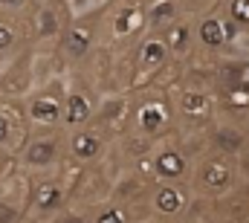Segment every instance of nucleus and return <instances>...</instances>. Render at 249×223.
<instances>
[{
    "label": "nucleus",
    "instance_id": "cd10ccee",
    "mask_svg": "<svg viewBox=\"0 0 249 223\" xmlns=\"http://www.w3.org/2000/svg\"><path fill=\"white\" fill-rule=\"evenodd\" d=\"M6 166H9V154H3V151H0V177L6 174Z\"/></svg>",
    "mask_w": 249,
    "mask_h": 223
},
{
    "label": "nucleus",
    "instance_id": "a211bd4d",
    "mask_svg": "<svg viewBox=\"0 0 249 223\" xmlns=\"http://www.w3.org/2000/svg\"><path fill=\"white\" fill-rule=\"evenodd\" d=\"M127 119H130V102L124 96H113V93L102 96V105H99V113H96V125L107 133V139L122 133Z\"/></svg>",
    "mask_w": 249,
    "mask_h": 223
},
{
    "label": "nucleus",
    "instance_id": "7ed1b4c3",
    "mask_svg": "<svg viewBox=\"0 0 249 223\" xmlns=\"http://www.w3.org/2000/svg\"><path fill=\"white\" fill-rule=\"evenodd\" d=\"M18 160L26 171H38V174H53V171L64 168L70 163L67 160V130L64 128L32 130Z\"/></svg>",
    "mask_w": 249,
    "mask_h": 223
},
{
    "label": "nucleus",
    "instance_id": "5701e85b",
    "mask_svg": "<svg viewBox=\"0 0 249 223\" xmlns=\"http://www.w3.org/2000/svg\"><path fill=\"white\" fill-rule=\"evenodd\" d=\"M226 108L229 111H249V81H241L226 90Z\"/></svg>",
    "mask_w": 249,
    "mask_h": 223
},
{
    "label": "nucleus",
    "instance_id": "ddd939ff",
    "mask_svg": "<svg viewBox=\"0 0 249 223\" xmlns=\"http://www.w3.org/2000/svg\"><path fill=\"white\" fill-rule=\"evenodd\" d=\"M67 194L70 186L64 174H41L38 180L29 183V206L38 215H55L58 209H64Z\"/></svg>",
    "mask_w": 249,
    "mask_h": 223
},
{
    "label": "nucleus",
    "instance_id": "9d476101",
    "mask_svg": "<svg viewBox=\"0 0 249 223\" xmlns=\"http://www.w3.org/2000/svg\"><path fill=\"white\" fill-rule=\"evenodd\" d=\"M102 105V96L93 93V87L87 81L70 78L67 84V111H64V130H75L84 125L96 122V113Z\"/></svg>",
    "mask_w": 249,
    "mask_h": 223
},
{
    "label": "nucleus",
    "instance_id": "4468645a",
    "mask_svg": "<svg viewBox=\"0 0 249 223\" xmlns=\"http://www.w3.org/2000/svg\"><path fill=\"white\" fill-rule=\"evenodd\" d=\"M26 44H32V26L26 23V18L0 9V64L23 53Z\"/></svg>",
    "mask_w": 249,
    "mask_h": 223
},
{
    "label": "nucleus",
    "instance_id": "39448f33",
    "mask_svg": "<svg viewBox=\"0 0 249 223\" xmlns=\"http://www.w3.org/2000/svg\"><path fill=\"white\" fill-rule=\"evenodd\" d=\"M75 12L70 9V0H41L38 9L32 12L29 18V26H32V44H41V47H58L67 32V26L72 23Z\"/></svg>",
    "mask_w": 249,
    "mask_h": 223
},
{
    "label": "nucleus",
    "instance_id": "393cba45",
    "mask_svg": "<svg viewBox=\"0 0 249 223\" xmlns=\"http://www.w3.org/2000/svg\"><path fill=\"white\" fill-rule=\"evenodd\" d=\"M38 3L41 0H0V9L12 12V15H29L32 18V12L38 9Z\"/></svg>",
    "mask_w": 249,
    "mask_h": 223
},
{
    "label": "nucleus",
    "instance_id": "dca6fc26",
    "mask_svg": "<svg viewBox=\"0 0 249 223\" xmlns=\"http://www.w3.org/2000/svg\"><path fill=\"white\" fill-rule=\"evenodd\" d=\"M217 105V96L203 90V87H177L174 93V108L180 116H186L188 122H206L212 119Z\"/></svg>",
    "mask_w": 249,
    "mask_h": 223
},
{
    "label": "nucleus",
    "instance_id": "4be33fe9",
    "mask_svg": "<svg viewBox=\"0 0 249 223\" xmlns=\"http://www.w3.org/2000/svg\"><path fill=\"white\" fill-rule=\"evenodd\" d=\"M226 15L241 32H249V0H226Z\"/></svg>",
    "mask_w": 249,
    "mask_h": 223
},
{
    "label": "nucleus",
    "instance_id": "0eeeda50",
    "mask_svg": "<svg viewBox=\"0 0 249 223\" xmlns=\"http://www.w3.org/2000/svg\"><path fill=\"white\" fill-rule=\"evenodd\" d=\"M148 32V9L145 0H116V9L107 15V41L130 44Z\"/></svg>",
    "mask_w": 249,
    "mask_h": 223
},
{
    "label": "nucleus",
    "instance_id": "6ab92c4d",
    "mask_svg": "<svg viewBox=\"0 0 249 223\" xmlns=\"http://www.w3.org/2000/svg\"><path fill=\"white\" fill-rule=\"evenodd\" d=\"M148 9V32H165L171 29L183 15V0H145Z\"/></svg>",
    "mask_w": 249,
    "mask_h": 223
},
{
    "label": "nucleus",
    "instance_id": "b1692460",
    "mask_svg": "<svg viewBox=\"0 0 249 223\" xmlns=\"http://www.w3.org/2000/svg\"><path fill=\"white\" fill-rule=\"evenodd\" d=\"M93 223H127V212H124L119 203H102Z\"/></svg>",
    "mask_w": 249,
    "mask_h": 223
},
{
    "label": "nucleus",
    "instance_id": "a878e982",
    "mask_svg": "<svg viewBox=\"0 0 249 223\" xmlns=\"http://www.w3.org/2000/svg\"><path fill=\"white\" fill-rule=\"evenodd\" d=\"M113 0H70V9L75 15H87V12H99L105 6H110Z\"/></svg>",
    "mask_w": 249,
    "mask_h": 223
},
{
    "label": "nucleus",
    "instance_id": "f257e3e1",
    "mask_svg": "<svg viewBox=\"0 0 249 223\" xmlns=\"http://www.w3.org/2000/svg\"><path fill=\"white\" fill-rule=\"evenodd\" d=\"M67 84L70 78L64 73H50L47 78H38L35 90L23 99V111L32 130H55L64 128L67 111Z\"/></svg>",
    "mask_w": 249,
    "mask_h": 223
},
{
    "label": "nucleus",
    "instance_id": "f8f14e48",
    "mask_svg": "<svg viewBox=\"0 0 249 223\" xmlns=\"http://www.w3.org/2000/svg\"><path fill=\"white\" fill-rule=\"evenodd\" d=\"M241 35V29L232 23V18L226 15V9L220 12H209L197 20V44L209 53H223L235 38Z\"/></svg>",
    "mask_w": 249,
    "mask_h": 223
},
{
    "label": "nucleus",
    "instance_id": "6e6552de",
    "mask_svg": "<svg viewBox=\"0 0 249 223\" xmlns=\"http://www.w3.org/2000/svg\"><path fill=\"white\" fill-rule=\"evenodd\" d=\"M171 61V50L165 41V32H145L136 44V56H133V81L130 87H136L139 81H151L154 75H160Z\"/></svg>",
    "mask_w": 249,
    "mask_h": 223
},
{
    "label": "nucleus",
    "instance_id": "2eb2a0df",
    "mask_svg": "<svg viewBox=\"0 0 249 223\" xmlns=\"http://www.w3.org/2000/svg\"><path fill=\"white\" fill-rule=\"evenodd\" d=\"M154 163V174L157 180H174V183H186L188 177L194 174V166L188 160V154L177 145H162L160 151L151 154Z\"/></svg>",
    "mask_w": 249,
    "mask_h": 223
},
{
    "label": "nucleus",
    "instance_id": "412c9836",
    "mask_svg": "<svg viewBox=\"0 0 249 223\" xmlns=\"http://www.w3.org/2000/svg\"><path fill=\"white\" fill-rule=\"evenodd\" d=\"M214 148L217 151H223V154H229V157H238L247 145V136H244V130L241 128H235V125H217L214 128Z\"/></svg>",
    "mask_w": 249,
    "mask_h": 223
},
{
    "label": "nucleus",
    "instance_id": "f03ea898",
    "mask_svg": "<svg viewBox=\"0 0 249 223\" xmlns=\"http://www.w3.org/2000/svg\"><path fill=\"white\" fill-rule=\"evenodd\" d=\"M174 96L171 90H162V87H154L148 81V87L139 93V99L130 105V119H133V128L139 136L145 139H160L168 133V128L174 125Z\"/></svg>",
    "mask_w": 249,
    "mask_h": 223
},
{
    "label": "nucleus",
    "instance_id": "aec40b11",
    "mask_svg": "<svg viewBox=\"0 0 249 223\" xmlns=\"http://www.w3.org/2000/svg\"><path fill=\"white\" fill-rule=\"evenodd\" d=\"M165 41H168V50H171V61H186L194 53L197 26L188 18H180L171 29H165Z\"/></svg>",
    "mask_w": 249,
    "mask_h": 223
},
{
    "label": "nucleus",
    "instance_id": "9b49d317",
    "mask_svg": "<svg viewBox=\"0 0 249 223\" xmlns=\"http://www.w3.org/2000/svg\"><path fill=\"white\" fill-rule=\"evenodd\" d=\"M107 151V133L93 122L75 130H67V160L72 166H93Z\"/></svg>",
    "mask_w": 249,
    "mask_h": 223
},
{
    "label": "nucleus",
    "instance_id": "1a4fd4ad",
    "mask_svg": "<svg viewBox=\"0 0 249 223\" xmlns=\"http://www.w3.org/2000/svg\"><path fill=\"white\" fill-rule=\"evenodd\" d=\"M32 128L23 111V102L0 96V151L9 157H20Z\"/></svg>",
    "mask_w": 249,
    "mask_h": 223
},
{
    "label": "nucleus",
    "instance_id": "f3484780",
    "mask_svg": "<svg viewBox=\"0 0 249 223\" xmlns=\"http://www.w3.org/2000/svg\"><path fill=\"white\" fill-rule=\"evenodd\" d=\"M151 206L162 218L183 215L188 206V186L186 183H174V180H157L154 194H151Z\"/></svg>",
    "mask_w": 249,
    "mask_h": 223
},
{
    "label": "nucleus",
    "instance_id": "c85d7f7f",
    "mask_svg": "<svg viewBox=\"0 0 249 223\" xmlns=\"http://www.w3.org/2000/svg\"><path fill=\"white\" fill-rule=\"evenodd\" d=\"M61 223H87V221H84L81 215H67V218H64Z\"/></svg>",
    "mask_w": 249,
    "mask_h": 223
},
{
    "label": "nucleus",
    "instance_id": "423d86ee",
    "mask_svg": "<svg viewBox=\"0 0 249 223\" xmlns=\"http://www.w3.org/2000/svg\"><path fill=\"white\" fill-rule=\"evenodd\" d=\"M235 177H238V166L232 163L229 154H223L217 148H212L209 154H203L194 163V174H191V180L197 183V188L206 191V194H212V197H220V194L232 191Z\"/></svg>",
    "mask_w": 249,
    "mask_h": 223
},
{
    "label": "nucleus",
    "instance_id": "bb28decb",
    "mask_svg": "<svg viewBox=\"0 0 249 223\" xmlns=\"http://www.w3.org/2000/svg\"><path fill=\"white\" fill-rule=\"evenodd\" d=\"M238 160H241V163H238V168H241V174H244V180L249 183V148H244V151L238 154Z\"/></svg>",
    "mask_w": 249,
    "mask_h": 223
},
{
    "label": "nucleus",
    "instance_id": "20e7f679",
    "mask_svg": "<svg viewBox=\"0 0 249 223\" xmlns=\"http://www.w3.org/2000/svg\"><path fill=\"white\" fill-rule=\"evenodd\" d=\"M105 9H107V6H105ZM105 9L87 12V15H75V18H72V23L67 26L61 44H58L64 61L78 64V61H84V58L99 47V38L105 35Z\"/></svg>",
    "mask_w": 249,
    "mask_h": 223
}]
</instances>
